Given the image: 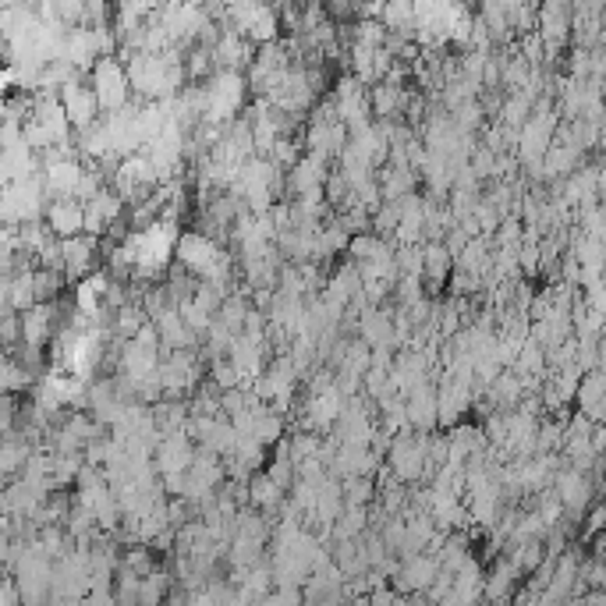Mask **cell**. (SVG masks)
<instances>
[{
    "label": "cell",
    "instance_id": "obj_18",
    "mask_svg": "<svg viewBox=\"0 0 606 606\" xmlns=\"http://www.w3.org/2000/svg\"><path fill=\"white\" fill-rule=\"evenodd\" d=\"M355 327H358V337L369 344V348H387L394 351V312L387 309H376V305H366V309L355 316Z\"/></svg>",
    "mask_w": 606,
    "mask_h": 606
},
{
    "label": "cell",
    "instance_id": "obj_22",
    "mask_svg": "<svg viewBox=\"0 0 606 606\" xmlns=\"http://www.w3.org/2000/svg\"><path fill=\"white\" fill-rule=\"evenodd\" d=\"M575 401H578V412L589 415L592 422H603V408H606V380H603V369H585L582 380H578L575 390Z\"/></svg>",
    "mask_w": 606,
    "mask_h": 606
},
{
    "label": "cell",
    "instance_id": "obj_19",
    "mask_svg": "<svg viewBox=\"0 0 606 606\" xmlns=\"http://www.w3.org/2000/svg\"><path fill=\"white\" fill-rule=\"evenodd\" d=\"M284 174H288L291 195H305V192H323V185H327V178H330V167L323 156L305 153V156H298Z\"/></svg>",
    "mask_w": 606,
    "mask_h": 606
},
{
    "label": "cell",
    "instance_id": "obj_12",
    "mask_svg": "<svg viewBox=\"0 0 606 606\" xmlns=\"http://www.w3.org/2000/svg\"><path fill=\"white\" fill-rule=\"evenodd\" d=\"M121 217H125V199H121V195H117L114 188H107V185H103L93 199L82 202V231L93 234V238L107 234Z\"/></svg>",
    "mask_w": 606,
    "mask_h": 606
},
{
    "label": "cell",
    "instance_id": "obj_3",
    "mask_svg": "<svg viewBox=\"0 0 606 606\" xmlns=\"http://www.w3.org/2000/svg\"><path fill=\"white\" fill-rule=\"evenodd\" d=\"M560 114L550 110V100H536L532 103V114L521 121V128L514 132V146H518V164L529 167L532 174H539V160L550 149L553 142V128H557Z\"/></svg>",
    "mask_w": 606,
    "mask_h": 606
},
{
    "label": "cell",
    "instance_id": "obj_28",
    "mask_svg": "<svg viewBox=\"0 0 606 606\" xmlns=\"http://www.w3.org/2000/svg\"><path fill=\"white\" fill-rule=\"evenodd\" d=\"M32 383V376L22 369V362L0 351V394H18Z\"/></svg>",
    "mask_w": 606,
    "mask_h": 606
},
{
    "label": "cell",
    "instance_id": "obj_9",
    "mask_svg": "<svg viewBox=\"0 0 606 606\" xmlns=\"http://www.w3.org/2000/svg\"><path fill=\"white\" fill-rule=\"evenodd\" d=\"M553 493H557V500L564 504V514L568 518H582L585 511H589V504L596 500V490L599 482L589 479V472H582V468H557L550 479Z\"/></svg>",
    "mask_w": 606,
    "mask_h": 606
},
{
    "label": "cell",
    "instance_id": "obj_8",
    "mask_svg": "<svg viewBox=\"0 0 606 606\" xmlns=\"http://www.w3.org/2000/svg\"><path fill=\"white\" fill-rule=\"evenodd\" d=\"M156 376H160V390L164 397H188L199 390V358H195L192 348H181V351H167V358H160L156 366Z\"/></svg>",
    "mask_w": 606,
    "mask_h": 606
},
{
    "label": "cell",
    "instance_id": "obj_4",
    "mask_svg": "<svg viewBox=\"0 0 606 606\" xmlns=\"http://www.w3.org/2000/svg\"><path fill=\"white\" fill-rule=\"evenodd\" d=\"M43 206H47V185H43V174H29V178H15L0 188V224L18 227L25 220L43 217Z\"/></svg>",
    "mask_w": 606,
    "mask_h": 606
},
{
    "label": "cell",
    "instance_id": "obj_13",
    "mask_svg": "<svg viewBox=\"0 0 606 606\" xmlns=\"http://www.w3.org/2000/svg\"><path fill=\"white\" fill-rule=\"evenodd\" d=\"M57 330V302H36L25 312H18V334L29 348H47Z\"/></svg>",
    "mask_w": 606,
    "mask_h": 606
},
{
    "label": "cell",
    "instance_id": "obj_2",
    "mask_svg": "<svg viewBox=\"0 0 606 606\" xmlns=\"http://www.w3.org/2000/svg\"><path fill=\"white\" fill-rule=\"evenodd\" d=\"M245 96H249V82H245L241 71H227V68L210 71V75L202 78L199 121L213 128H227L234 117L241 114V107H245Z\"/></svg>",
    "mask_w": 606,
    "mask_h": 606
},
{
    "label": "cell",
    "instance_id": "obj_17",
    "mask_svg": "<svg viewBox=\"0 0 606 606\" xmlns=\"http://www.w3.org/2000/svg\"><path fill=\"white\" fill-rule=\"evenodd\" d=\"M43 224L50 227L54 238H71V234H82V202L75 195H54L43 206Z\"/></svg>",
    "mask_w": 606,
    "mask_h": 606
},
{
    "label": "cell",
    "instance_id": "obj_16",
    "mask_svg": "<svg viewBox=\"0 0 606 606\" xmlns=\"http://www.w3.org/2000/svg\"><path fill=\"white\" fill-rule=\"evenodd\" d=\"M57 249H61V273L68 284L82 280L86 273L96 270V241L93 238H57Z\"/></svg>",
    "mask_w": 606,
    "mask_h": 606
},
{
    "label": "cell",
    "instance_id": "obj_25",
    "mask_svg": "<svg viewBox=\"0 0 606 606\" xmlns=\"http://www.w3.org/2000/svg\"><path fill=\"white\" fill-rule=\"evenodd\" d=\"M8 302L15 312H25L29 305H36V284H32V266L11 273L8 277Z\"/></svg>",
    "mask_w": 606,
    "mask_h": 606
},
{
    "label": "cell",
    "instance_id": "obj_11",
    "mask_svg": "<svg viewBox=\"0 0 606 606\" xmlns=\"http://www.w3.org/2000/svg\"><path fill=\"white\" fill-rule=\"evenodd\" d=\"M330 103H334L337 117L344 121L348 132L369 125V89L362 86L355 75H344L341 82H337L334 93H330Z\"/></svg>",
    "mask_w": 606,
    "mask_h": 606
},
{
    "label": "cell",
    "instance_id": "obj_30",
    "mask_svg": "<svg viewBox=\"0 0 606 606\" xmlns=\"http://www.w3.org/2000/svg\"><path fill=\"white\" fill-rule=\"evenodd\" d=\"M11 302H8V277H0V312H8Z\"/></svg>",
    "mask_w": 606,
    "mask_h": 606
},
{
    "label": "cell",
    "instance_id": "obj_26",
    "mask_svg": "<svg viewBox=\"0 0 606 606\" xmlns=\"http://www.w3.org/2000/svg\"><path fill=\"white\" fill-rule=\"evenodd\" d=\"M341 497H344V504L369 507L376 500V475H344V479H341Z\"/></svg>",
    "mask_w": 606,
    "mask_h": 606
},
{
    "label": "cell",
    "instance_id": "obj_21",
    "mask_svg": "<svg viewBox=\"0 0 606 606\" xmlns=\"http://www.w3.org/2000/svg\"><path fill=\"white\" fill-rule=\"evenodd\" d=\"M149 319H153L156 334H160V348L181 351V348H195V344H199V337L185 327V319L178 316V309H174V305H167V309H160L156 316H149Z\"/></svg>",
    "mask_w": 606,
    "mask_h": 606
},
{
    "label": "cell",
    "instance_id": "obj_7",
    "mask_svg": "<svg viewBox=\"0 0 606 606\" xmlns=\"http://www.w3.org/2000/svg\"><path fill=\"white\" fill-rule=\"evenodd\" d=\"M344 139H348V128H344V121L337 117L334 103H323V107H312V117L309 125H305V153H316L323 156V160H330V156L341 153Z\"/></svg>",
    "mask_w": 606,
    "mask_h": 606
},
{
    "label": "cell",
    "instance_id": "obj_24",
    "mask_svg": "<svg viewBox=\"0 0 606 606\" xmlns=\"http://www.w3.org/2000/svg\"><path fill=\"white\" fill-rule=\"evenodd\" d=\"M521 582V571L514 568L511 557H500L490 575H482V599H511L514 585Z\"/></svg>",
    "mask_w": 606,
    "mask_h": 606
},
{
    "label": "cell",
    "instance_id": "obj_6",
    "mask_svg": "<svg viewBox=\"0 0 606 606\" xmlns=\"http://www.w3.org/2000/svg\"><path fill=\"white\" fill-rule=\"evenodd\" d=\"M75 479H78V504L93 514L96 525H100L103 532H117V525H121V507H117L114 493H110L100 468L82 465Z\"/></svg>",
    "mask_w": 606,
    "mask_h": 606
},
{
    "label": "cell",
    "instance_id": "obj_5",
    "mask_svg": "<svg viewBox=\"0 0 606 606\" xmlns=\"http://www.w3.org/2000/svg\"><path fill=\"white\" fill-rule=\"evenodd\" d=\"M86 82L96 96V107L100 114H110V110H121L128 100H132V89H128V75H125V61L117 54H103L96 57V64L86 71Z\"/></svg>",
    "mask_w": 606,
    "mask_h": 606
},
{
    "label": "cell",
    "instance_id": "obj_23",
    "mask_svg": "<svg viewBox=\"0 0 606 606\" xmlns=\"http://www.w3.org/2000/svg\"><path fill=\"white\" fill-rule=\"evenodd\" d=\"M245 500H249V507H256V511L273 514L288 500V490H280L277 482L266 475V468H259V472H252L249 479H245Z\"/></svg>",
    "mask_w": 606,
    "mask_h": 606
},
{
    "label": "cell",
    "instance_id": "obj_15",
    "mask_svg": "<svg viewBox=\"0 0 606 606\" xmlns=\"http://www.w3.org/2000/svg\"><path fill=\"white\" fill-rule=\"evenodd\" d=\"M404 397V422L415 433H433L436 429V380L412 387Z\"/></svg>",
    "mask_w": 606,
    "mask_h": 606
},
{
    "label": "cell",
    "instance_id": "obj_10",
    "mask_svg": "<svg viewBox=\"0 0 606 606\" xmlns=\"http://www.w3.org/2000/svg\"><path fill=\"white\" fill-rule=\"evenodd\" d=\"M57 100H61L64 114H68V125L71 132H86L93 125L96 117H100V107H96V96L89 89V82L82 75L68 78L61 89H57Z\"/></svg>",
    "mask_w": 606,
    "mask_h": 606
},
{
    "label": "cell",
    "instance_id": "obj_29",
    "mask_svg": "<svg viewBox=\"0 0 606 606\" xmlns=\"http://www.w3.org/2000/svg\"><path fill=\"white\" fill-rule=\"evenodd\" d=\"M146 319L149 316H146V309H142V305H128V302L117 305V309H114V334L128 341V337H135V330H139Z\"/></svg>",
    "mask_w": 606,
    "mask_h": 606
},
{
    "label": "cell",
    "instance_id": "obj_20",
    "mask_svg": "<svg viewBox=\"0 0 606 606\" xmlns=\"http://www.w3.org/2000/svg\"><path fill=\"white\" fill-rule=\"evenodd\" d=\"M454 270V256L443 241H422V284L426 291H443Z\"/></svg>",
    "mask_w": 606,
    "mask_h": 606
},
{
    "label": "cell",
    "instance_id": "obj_27",
    "mask_svg": "<svg viewBox=\"0 0 606 606\" xmlns=\"http://www.w3.org/2000/svg\"><path fill=\"white\" fill-rule=\"evenodd\" d=\"M171 585H174V578L167 575V571H160V568H153L149 575H142L139 578V603H164L167 596H171Z\"/></svg>",
    "mask_w": 606,
    "mask_h": 606
},
{
    "label": "cell",
    "instance_id": "obj_1",
    "mask_svg": "<svg viewBox=\"0 0 606 606\" xmlns=\"http://www.w3.org/2000/svg\"><path fill=\"white\" fill-rule=\"evenodd\" d=\"M125 75L128 89L142 100H171L174 93H181L185 86V50L167 47L160 54L149 50H135L125 57Z\"/></svg>",
    "mask_w": 606,
    "mask_h": 606
},
{
    "label": "cell",
    "instance_id": "obj_14",
    "mask_svg": "<svg viewBox=\"0 0 606 606\" xmlns=\"http://www.w3.org/2000/svg\"><path fill=\"white\" fill-rule=\"evenodd\" d=\"M210 57H213V64H217V68L245 71L252 64V57H256V43H249V39L241 36V32H234L231 25H224V29H220V36L213 39Z\"/></svg>",
    "mask_w": 606,
    "mask_h": 606
}]
</instances>
